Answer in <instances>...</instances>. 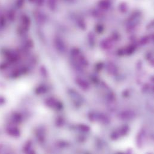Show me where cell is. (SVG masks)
<instances>
[{
    "label": "cell",
    "mask_w": 154,
    "mask_h": 154,
    "mask_svg": "<svg viewBox=\"0 0 154 154\" xmlns=\"http://www.w3.org/2000/svg\"><path fill=\"white\" fill-rule=\"evenodd\" d=\"M76 83L83 90H87L89 88V83L86 81L84 80L83 79H76Z\"/></svg>",
    "instance_id": "obj_1"
},
{
    "label": "cell",
    "mask_w": 154,
    "mask_h": 154,
    "mask_svg": "<svg viewBox=\"0 0 154 154\" xmlns=\"http://www.w3.org/2000/svg\"><path fill=\"white\" fill-rule=\"evenodd\" d=\"M80 127L81 129H82V130L84 131H88L90 129L89 127L86 125H81Z\"/></svg>",
    "instance_id": "obj_2"
}]
</instances>
